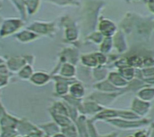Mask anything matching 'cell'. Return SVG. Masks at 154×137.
I'll use <instances>...</instances> for the list:
<instances>
[{"label":"cell","mask_w":154,"mask_h":137,"mask_svg":"<svg viewBox=\"0 0 154 137\" xmlns=\"http://www.w3.org/2000/svg\"><path fill=\"white\" fill-rule=\"evenodd\" d=\"M55 137H64L63 135H56Z\"/></svg>","instance_id":"3957f363"},{"label":"cell","mask_w":154,"mask_h":137,"mask_svg":"<svg viewBox=\"0 0 154 137\" xmlns=\"http://www.w3.org/2000/svg\"><path fill=\"white\" fill-rule=\"evenodd\" d=\"M113 124L117 125L120 127H137L143 123L142 122H134V123H128V122H124V121H113Z\"/></svg>","instance_id":"6da1fadb"},{"label":"cell","mask_w":154,"mask_h":137,"mask_svg":"<svg viewBox=\"0 0 154 137\" xmlns=\"http://www.w3.org/2000/svg\"><path fill=\"white\" fill-rule=\"evenodd\" d=\"M107 137H116V135H112V136H107Z\"/></svg>","instance_id":"277c9868"},{"label":"cell","mask_w":154,"mask_h":137,"mask_svg":"<svg viewBox=\"0 0 154 137\" xmlns=\"http://www.w3.org/2000/svg\"><path fill=\"white\" fill-rule=\"evenodd\" d=\"M136 137H146V136H145V135H143V133H138V134L136 135Z\"/></svg>","instance_id":"7a4b0ae2"}]
</instances>
